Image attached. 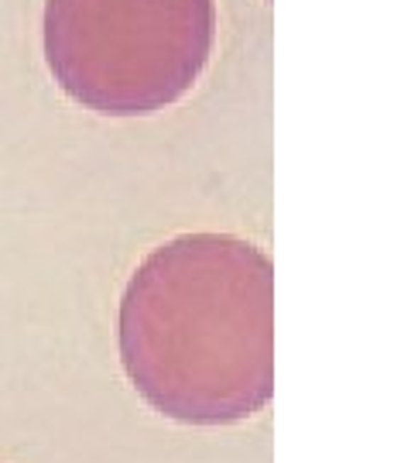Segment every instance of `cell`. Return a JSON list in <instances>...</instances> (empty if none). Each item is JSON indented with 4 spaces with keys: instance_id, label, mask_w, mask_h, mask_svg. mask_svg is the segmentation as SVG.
Instances as JSON below:
<instances>
[{
    "instance_id": "1",
    "label": "cell",
    "mask_w": 411,
    "mask_h": 463,
    "mask_svg": "<svg viewBox=\"0 0 411 463\" xmlns=\"http://www.w3.org/2000/svg\"><path fill=\"white\" fill-rule=\"evenodd\" d=\"M120 364L165 419L226 425L274 391V271L230 233H182L131 275L117 316Z\"/></svg>"
},
{
    "instance_id": "2",
    "label": "cell",
    "mask_w": 411,
    "mask_h": 463,
    "mask_svg": "<svg viewBox=\"0 0 411 463\" xmlns=\"http://www.w3.org/2000/svg\"><path fill=\"white\" fill-rule=\"evenodd\" d=\"M213 28V0H45L41 48L79 107L144 117L192 90Z\"/></svg>"
}]
</instances>
